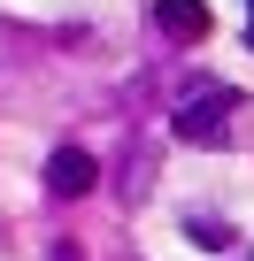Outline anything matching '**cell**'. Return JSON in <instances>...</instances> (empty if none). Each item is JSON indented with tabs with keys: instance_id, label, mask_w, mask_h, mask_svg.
<instances>
[{
	"instance_id": "cell-3",
	"label": "cell",
	"mask_w": 254,
	"mask_h": 261,
	"mask_svg": "<svg viewBox=\"0 0 254 261\" xmlns=\"http://www.w3.org/2000/svg\"><path fill=\"white\" fill-rule=\"evenodd\" d=\"M216 108H223V92H216L208 108L193 100V108L177 115V139H193V146H223V115H216Z\"/></svg>"
},
{
	"instance_id": "cell-4",
	"label": "cell",
	"mask_w": 254,
	"mask_h": 261,
	"mask_svg": "<svg viewBox=\"0 0 254 261\" xmlns=\"http://www.w3.org/2000/svg\"><path fill=\"white\" fill-rule=\"evenodd\" d=\"M185 238H193V246H208V253H223V246H231V230H223V223H185Z\"/></svg>"
},
{
	"instance_id": "cell-2",
	"label": "cell",
	"mask_w": 254,
	"mask_h": 261,
	"mask_svg": "<svg viewBox=\"0 0 254 261\" xmlns=\"http://www.w3.org/2000/svg\"><path fill=\"white\" fill-rule=\"evenodd\" d=\"M154 23L170 31V39H208V0H162V8H154Z\"/></svg>"
},
{
	"instance_id": "cell-1",
	"label": "cell",
	"mask_w": 254,
	"mask_h": 261,
	"mask_svg": "<svg viewBox=\"0 0 254 261\" xmlns=\"http://www.w3.org/2000/svg\"><path fill=\"white\" fill-rule=\"evenodd\" d=\"M93 177H100V162H93L85 146H62V154L47 162V192H54V200H85Z\"/></svg>"
}]
</instances>
